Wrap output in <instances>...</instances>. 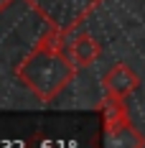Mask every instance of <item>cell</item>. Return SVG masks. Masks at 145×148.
I'll return each mask as SVG.
<instances>
[{
  "label": "cell",
  "instance_id": "1",
  "mask_svg": "<svg viewBox=\"0 0 145 148\" xmlns=\"http://www.w3.org/2000/svg\"><path fill=\"white\" fill-rule=\"evenodd\" d=\"M13 72L15 79L38 102H51L71 84L76 64L64 51V33L51 28L38 38V44L23 56L20 64H15Z\"/></svg>",
  "mask_w": 145,
  "mask_h": 148
},
{
  "label": "cell",
  "instance_id": "2",
  "mask_svg": "<svg viewBox=\"0 0 145 148\" xmlns=\"http://www.w3.org/2000/svg\"><path fill=\"white\" fill-rule=\"evenodd\" d=\"M104 0H26L31 10L44 18L48 28L69 36L76 31Z\"/></svg>",
  "mask_w": 145,
  "mask_h": 148
},
{
  "label": "cell",
  "instance_id": "3",
  "mask_svg": "<svg viewBox=\"0 0 145 148\" xmlns=\"http://www.w3.org/2000/svg\"><path fill=\"white\" fill-rule=\"evenodd\" d=\"M138 87H140V79H138V74L132 72L127 64H115L102 77L104 95H112V97H120V100H127Z\"/></svg>",
  "mask_w": 145,
  "mask_h": 148
},
{
  "label": "cell",
  "instance_id": "4",
  "mask_svg": "<svg viewBox=\"0 0 145 148\" xmlns=\"http://www.w3.org/2000/svg\"><path fill=\"white\" fill-rule=\"evenodd\" d=\"M102 148H145V138L132 125V120L125 118V120L104 125V143H102Z\"/></svg>",
  "mask_w": 145,
  "mask_h": 148
},
{
  "label": "cell",
  "instance_id": "5",
  "mask_svg": "<svg viewBox=\"0 0 145 148\" xmlns=\"http://www.w3.org/2000/svg\"><path fill=\"white\" fill-rule=\"evenodd\" d=\"M99 54H102L99 44L94 41V36L87 33V31H79V33L71 38V44H69V56H71V61L79 66V69L92 66L94 61L99 59Z\"/></svg>",
  "mask_w": 145,
  "mask_h": 148
},
{
  "label": "cell",
  "instance_id": "6",
  "mask_svg": "<svg viewBox=\"0 0 145 148\" xmlns=\"http://www.w3.org/2000/svg\"><path fill=\"white\" fill-rule=\"evenodd\" d=\"M99 110H102V118H104V125H107V123H117V120L130 118V112H127V107H125V100L112 97V95H104Z\"/></svg>",
  "mask_w": 145,
  "mask_h": 148
},
{
  "label": "cell",
  "instance_id": "7",
  "mask_svg": "<svg viewBox=\"0 0 145 148\" xmlns=\"http://www.w3.org/2000/svg\"><path fill=\"white\" fill-rule=\"evenodd\" d=\"M10 3H13V0H0V13H3V10H8V8H10Z\"/></svg>",
  "mask_w": 145,
  "mask_h": 148
}]
</instances>
